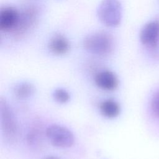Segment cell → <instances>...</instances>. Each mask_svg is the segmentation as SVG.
<instances>
[{"mask_svg":"<svg viewBox=\"0 0 159 159\" xmlns=\"http://www.w3.org/2000/svg\"><path fill=\"white\" fill-rule=\"evenodd\" d=\"M45 135L53 146L60 148L70 147L75 140L73 133L68 128L58 124L49 125Z\"/></svg>","mask_w":159,"mask_h":159,"instance_id":"cell-4","label":"cell"},{"mask_svg":"<svg viewBox=\"0 0 159 159\" xmlns=\"http://www.w3.org/2000/svg\"><path fill=\"white\" fill-rule=\"evenodd\" d=\"M1 124L2 134L7 140L14 142L17 135V124L14 113L2 97L0 99Z\"/></svg>","mask_w":159,"mask_h":159,"instance_id":"cell-3","label":"cell"},{"mask_svg":"<svg viewBox=\"0 0 159 159\" xmlns=\"http://www.w3.org/2000/svg\"><path fill=\"white\" fill-rule=\"evenodd\" d=\"M151 109L154 115L159 118V90L153 96L151 101Z\"/></svg>","mask_w":159,"mask_h":159,"instance_id":"cell-13","label":"cell"},{"mask_svg":"<svg viewBox=\"0 0 159 159\" xmlns=\"http://www.w3.org/2000/svg\"><path fill=\"white\" fill-rule=\"evenodd\" d=\"M100 21L107 27H116L121 21L122 6L118 0H102L98 9Z\"/></svg>","mask_w":159,"mask_h":159,"instance_id":"cell-2","label":"cell"},{"mask_svg":"<svg viewBox=\"0 0 159 159\" xmlns=\"http://www.w3.org/2000/svg\"><path fill=\"white\" fill-rule=\"evenodd\" d=\"M101 113L106 117L112 119L117 117L120 113V106L112 99H107L100 104Z\"/></svg>","mask_w":159,"mask_h":159,"instance_id":"cell-10","label":"cell"},{"mask_svg":"<svg viewBox=\"0 0 159 159\" xmlns=\"http://www.w3.org/2000/svg\"><path fill=\"white\" fill-rule=\"evenodd\" d=\"M83 45L84 48L91 53L104 55L112 50L113 40L109 34L97 32L88 35L84 40Z\"/></svg>","mask_w":159,"mask_h":159,"instance_id":"cell-1","label":"cell"},{"mask_svg":"<svg viewBox=\"0 0 159 159\" xmlns=\"http://www.w3.org/2000/svg\"><path fill=\"white\" fill-rule=\"evenodd\" d=\"M46 159H58V158L57 157H50L47 158Z\"/></svg>","mask_w":159,"mask_h":159,"instance_id":"cell-14","label":"cell"},{"mask_svg":"<svg viewBox=\"0 0 159 159\" xmlns=\"http://www.w3.org/2000/svg\"><path fill=\"white\" fill-rule=\"evenodd\" d=\"M96 84L101 89L106 91L115 90L119 84L116 75L109 70H104L96 74L94 78Z\"/></svg>","mask_w":159,"mask_h":159,"instance_id":"cell-8","label":"cell"},{"mask_svg":"<svg viewBox=\"0 0 159 159\" xmlns=\"http://www.w3.org/2000/svg\"><path fill=\"white\" fill-rule=\"evenodd\" d=\"M34 86L30 83L22 82L17 84L14 88L15 96L19 99H25L34 93Z\"/></svg>","mask_w":159,"mask_h":159,"instance_id":"cell-11","label":"cell"},{"mask_svg":"<svg viewBox=\"0 0 159 159\" xmlns=\"http://www.w3.org/2000/svg\"><path fill=\"white\" fill-rule=\"evenodd\" d=\"M19 12L12 7H4L0 12V29L3 31L13 30L17 25Z\"/></svg>","mask_w":159,"mask_h":159,"instance_id":"cell-7","label":"cell"},{"mask_svg":"<svg viewBox=\"0 0 159 159\" xmlns=\"http://www.w3.org/2000/svg\"><path fill=\"white\" fill-rule=\"evenodd\" d=\"M70 43L67 39L62 35H55L49 41L50 51L57 55H64L70 49Z\"/></svg>","mask_w":159,"mask_h":159,"instance_id":"cell-9","label":"cell"},{"mask_svg":"<svg viewBox=\"0 0 159 159\" xmlns=\"http://www.w3.org/2000/svg\"><path fill=\"white\" fill-rule=\"evenodd\" d=\"M37 17V12L32 7L25 9L19 13L16 26L12 32L16 37H20L25 33L34 24Z\"/></svg>","mask_w":159,"mask_h":159,"instance_id":"cell-6","label":"cell"},{"mask_svg":"<svg viewBox=\"0 0 159 159\" xmlns=\"http://www.w3.org/2000/svg\"><path fill=\"white\" fill-rule=\"evenodd\" d=\"M141 42L149 48L159 43V20H153L145 24L140 33Z\"/></svg>","mask_w":159,"mask_h":159,"instance_id":"cell-5","label":"cell"},{"mask_svg":"<svg viewBox=\"0 0 159 159\" xmlns=\"http://www.w3.org/2000/svg\"><path fill=\"white\" fill-rule=\"evenodd\" d=\"M53 97L55 99L60 103H65L68 101L70 99L69 93L63 89H57L53 93Z\"/></svg>","mask_w":159,"mask_h":159,"instance_id":"cell-12","label":"cell"}]
</instances>
